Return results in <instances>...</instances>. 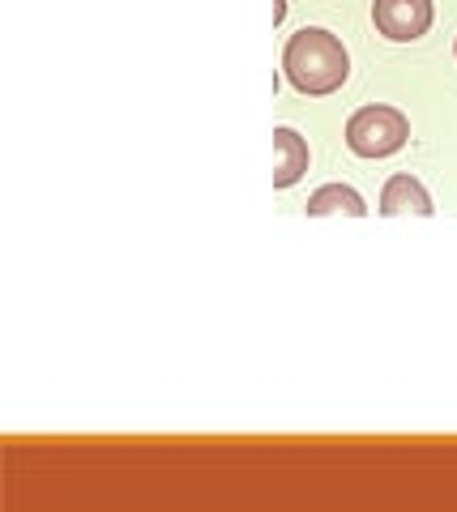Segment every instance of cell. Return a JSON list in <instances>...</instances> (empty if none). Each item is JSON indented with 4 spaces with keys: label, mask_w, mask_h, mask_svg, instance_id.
Instances as JSON below:
<instances>
[{
    "label": "cell",
    "mask_w": 457,
    "mask_h": 512,
    "mask_svg": "<svg viewBox=\"0 0 457 512\" xmlns=\"http://www.w3.org/2000/svg\"><path fill=\"white\" fill-rule=\"evenodd\" d=\"M282 69H287L291 86L299 94H334L346 82V73H351V56H346V47L334 30L304 26L287 39Z\"/></svg>",
    "instance_id": "cell-1"
},
{
    "label": "cell",
    "mask_w": 457,
    "mask_h": 512,
    "mask_svg": "<svg viewBox=\"0 0 457 512\" xmlns=\"http://www.w3.org/2000/svg\"><path fill=\"white\" fill-rule=\"evenodd\" d=\"M411 137V124L398 107H385V103H372V107H359L351 120H346V146L359 158H389L406 146Z\"/></svg>",
    "instance_id": "cell-2"
},
{
    "label": "cell",
    "mask_w": 457,
    "mask_h": 512,
    "mask_svg": "<svg viewBox=\"0 0 457 512\" xmlns=\"http://www.w3.org/2000/svg\"><path fill=\"white\" fill-rule=\"evenodd\" d=\"M372 22L393 43H415L432 26V0H376Z\"/></svg>",
    "instance_id": "cell-3"
},
{
    "label": "cell",
    "mask_w": 457,
    "mask_h": 512,
    "mask_svg": "<svg viewBox=\"0 0 457 512\" xmlns=\"http://www.w3.org/2000/svg\"><path fill=\"white\" fill-rule=\"evenodd\" d=\"M385 218H402V214H415V218H428L436 205L428 197V188H423L415 175H393V180L381 188V205H376Z\"/></svg>",
    "instance_id": "cell-4"
},
{
    "label": "cell",
    "mask_w": 457,
    "mask_h": 512,
    "mask_svg": "<svg viewBox=\"0 0 457 512\" xmlns=\"http://www.w3.org/2000/svg\"><path fill=\"white\" fill-rule=\"evenodd\" d=\"M304 171H308V141L295 128H274V188L299 184Z\"/></svg>",
    "instance_id": "cell-5"
},
{
    "label": "cell",
    "mask_w": 457,
    "mask_h": 512,
    "mask_svg": "<svg viewBox=\"0 0 457 512\" xmlns=\"http://www.w3.org/2000/svg\"><path fill=\"white\" fill-rule=\"evenodd\" d=\"M304 210H308V218H325V214L364 218V214H368V205H364V197H359L355 188H346V184H321V188L308 197Z\"/></svg>",
    "instance_id": "cell-6"
},
{
    "label": "cell",
    "mask_w": 457,
    "mask_h": 512,
    "mask_svg": "<svg viewBox=\"0 0 457 512\" xmlns=\"http://www.w3.org/2000/svg\"><path fill=\"white\" fill-rule=\"evenodd\" d=\"M453 52H457V43H453Z\"/></svg>",
    "instance_id": "cell-7"
}]
</instances>
